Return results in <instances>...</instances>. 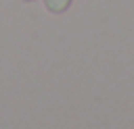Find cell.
Here are the masks:
<instances>
[{"mask_svg":"<svg viewBox=\"0 0 134 129\" xmlns=\"http://www.w3.org/2000/svg\"><path fill=\"white\" fill-rule=\"evenodd\" d=\"M42 2H44V8L50 15H63L73 4V0H42Z\"/></svg>","mask_w":134,"mask_h":129,"instance_id":"6da1fadb","label":"cell"},{"mask_svg":"<svg viewBox=\"0 0 134 129\" xmlns=\"http://www.w3.org/2000/svg\"><path fill=\"white\" fill-rule=\"evenodd\" d=\"M23 2H34V0H23Z\"/></svg>","mask_w":134,"mask_h":129,"instance_id":"7a4b0ae2","label":"cell"}]
</instances>
